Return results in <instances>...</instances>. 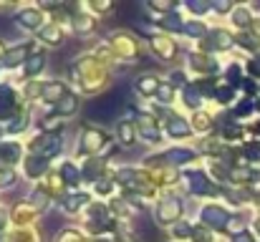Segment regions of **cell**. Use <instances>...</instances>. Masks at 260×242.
Wrapping results in <instances>:
<instances>
[{
    "label": "cell",
    "mask_w": 260,
    "mask_h": 242,
    "mask_svg": "<svg viewBox=\"0 0 260 242\" xmlns=\"http://www.w3.org/2000/svg\"><path fill=\"white\" fill-rule=\"evenodd\" d=\"M43 66H46V58H43V53H36V56L28 61V66H25V74H28V76H36V74H38Z\"/></svg>",
    "instance_id": "8"
},
{
    "label": "cell",
    "mask_w": 260,
    "mask_h": 242,
    "mask_svg": "<svg viewBox=\"0 0 260 242\" xmlns=\"http://www.w3.org/2000/svg\"><path fill=\"white\" fill-rule=\"evenodd\" d=\"M13 182H15V177H13V171H5V174L0 171V187H10Z\"/></svg>",
    "instance_id": "24"
},
{
    "label": "cell",
    "mask_w": 260,
    "mask_h": 242,
    "mask_svg": "<svg viewBox=\"0 0 260 242\" xmlns=\"http://www.w3.org/2000/svg\"><path fill=\"white\" fill-rule=\"evenodd\" d=\"M240 43H243V46H245V48H255V46H258V43H255V38H253V36H243V41H240Z\"/></svg>",
    "instance_id": "27"
},
{
    "label": "cell",
    "mask_w": 260,
    "mask_h": 242,
    "mask_svg": "<svg viewBox=\"0 0 260 242\" xmlns=\"http://www.w3.org/2000/svg\"><path fill=\"white\" fill-rule=\"evenodd\" d=\"M182 79H184V74H179V71H174V74H172V83H174V86H182Z\"/></svg>",
    "instance_id": "28"
},
{
    "label": "cell",
    "mask_w": 260,
    "mask_h": 242,
    "mask_svg": "<svg viewBox=\"0 0 260 242\" xmlns=\"http://www.w3.org/2000/svg\"><path fill=\"white\" fill-rule=\"evenodd\" d=\"M18 20H20V25H23L25 30H36V28L41 25V13H38V10H23V13L18 15Z\"/></svg>",
    "instance_id": "5"
},
{
    "label": "cell",
    "mask_w": 260,
    "mask_h": 242,
    "mask_svg": "<svg viewBox=\"0 0 260 242\" xmlns=\"http://www.w3.org/2000/svg\"><path fill=\"white\" fill-rule=\"evenodd\" d=\"M165 28H170V30H184V23H179V18L177 15H170V18H165V23H162Z\"/></svg>",
    "instance_id": "19"
},
{
    "label": "cell",
    "mask_w": 260,
    "mask_h": 242,
    "mask_svg": "<svg viewBox=\"0 0 260 242\" xmlns=\"http://www.w3.org/2000/svg\"><path fill=\"white\" fill-rule=\"evenodd\" d=\"M66 202H69V204H63V207H66L69 212H76V210L81 207V202H88V197L86 194H76V197H69Z\"/></svg>",
    "instance_id": "15"
},
{
    "label": "cell",
    "mask_w": 260,
    "mask_h": 242,
    "mask_svg": "<svg viewBox=\"0 0 260 242\" xmlns=\"http://www.w3.org/2000/svg\"><path fill=\"white\" fill-rule=\"evenodd\" d=\"M215 8H217V10H220V13H225V10H230V3H217V5H215Z\"/></svg>",
    "instance_id": "32"
},
{
    "label": "cell",
    "mask_w": 260,
    "mask_h": 242,
    "mask_svg": "<svg viewBox=\"0 0 260 242\" xmlns=\"http://www.w3.org/2000/svg\"><path fill=\"white\" fill-rule=\"evenodd\" d=\"M119 139H121L124 144H134V126L126 124V121H121V124H119Z\"/></svg>",
    "instance_id": "10"
},
{
    "label": "cell",
    "mask_w": 260,
    "mask_h": 242,
    "mask_svg": "<svg viewBox=\"0 0 260 242\" xmlns=\"http://www.w3.org/2000/svg\"><path fill=\"white\" fill-rule=\"evenodd\" d=\"M167 131H170L172 136H187V134H189V126H187V121H182V119L174 116L172 121L167 124Z\"/></svg>",
    "instance_id": "7"
},
{
    "label": "cell",
    "mask_w": 260,
    "mask_h": 242,
    "mask_svg": "<svg viewBox=\"0 0 260 242\" xmlns=\"http://www.w3.org/2000/svg\"><path fill=\"white\" fill-rule=\"evenodd\" d=\"M33 164H28V174L30 177H36L38 171H43V169H48V161H46V157H33Z\"/></svg>",
    "instance_id": "13"
},
{
    "label": "cell",
    "mask_w": 260,
    "mask_h": 242,
    "mask_svg": "<svg viewBox=\"0 0 260 242\" xmlns=\"http://www.w3.org/2000/svg\"><path fill=\"white\" fill-rule=\"evenodd\" d=\"M99 192H101V194H109V192H111V182H106V184H99Z\"/></svg>",
    "instance_id": "30"
},
{
    "label": "cell",
    "mask_w": 260,
    "mask_h": 242,
    "mask_svg": "<svg viewBox=\"0 0 260 242\" xmlns=\"http://www.w3.org/2000/svg\"><path fill=\"white\" fill-rule=\"evenodd\" d=\"M248 154H250L253 159H260V147H250V149H248Z\"/></svg>",
    "instance_id": "31"
},
{
    "label": "cell",
    "mask_w": 260,
    "mask_h": 242,
    "mask_svg": "<svg viewBox=\"0 0 260 242\" xmlns=\"http://www.w3.org/2000/svg\"><path fill=\"white\" fill-rule=\"evenodd\" d=\"M76 106H79L76 98H74V96H66V98L58 101V114H61V116H71V114L76 111Z\"/></svg>",
    "instance_id": "9"
},
{
    "label": "cell",
    "mask_w": 260,
    "mask_h": 242,
    "mask_svg": "<svg viewBox=\"0 0 260 242\" xmlns=\"http://www.w3.org/2000/svg\"><path fill=\"white\" fill-rule=\"evenodd\" d=\"M28 43L25 46H15V48H10V51H5V56H3V66L5 68H15L20 61H25V56H28Z\"/></svg>",
    "instance_id": "3"
},
{
    "label": "cell",
    "mask_w": 260,
    "mask_h": 242,
    "mask_svg": "<svg viewBox=\"0 0 260 242\" xmlns=\"http://www.w3.org/2000/svg\"><path fill=\"white\" fill-rule=\"evenodd\" d=\"M200 98H202V96H200V91H197V88H192V86H189V88H184V103H187V106L197 109V106H200Z\"/></svg>",
    "instance_id": "12"
},
{
    "label": "cell",
    "mask_w": 260,
    "mask_h": 242,
    "mask_svg": "<svg viewBox=\"0 0 260 242\" xmlns=\"http://www.w3.org/2000/svg\"><path fill=\"white\" fill-rule=\"evenodd\" d=\"M202 220H205V225L212 227V230H225V227H228V212H225L222 207H217V204H207V207L202 210Z\"/></svg>",
    "instance_id": "1"
},
{
    "label": "cell",
    "mask_w": 260,
    "mask_h": 242,
    "mask_svg": "<svg viewBox=\"0 0 260 242\" xmlns=\"http://www.w3.org/2000/svg\"><path fill=\"white\" fill-rule=\"evenodd\" d=\"M66 96H69V93H66V86H63L61 81H53V83L43 86V98L51 101V103H58V101L66 98Z\"/></svg>",
    "instance_id": "4"
},
{
    "label": "cell",
    "mask_w": 260,
    "mask_h": 242,
    "mask_svg": "<svg viewBox=\"0 0 260 242\" xmlns=\"http://www.w3.org/2000/svg\"><path fill=\"white\" fill-rule=\"evenodd\" d=\"M212 38H217V41H215V46H217V48L230 46V36H228V33H222V30H215V33H212Z\"/></svg>",
    "instance_id": "20"
},
{
    "label": "cell",
    "mask_w": 260,
    "mask_h": 242,
    "mask_svg": "<svg viewBox=\"0 0 260 242\" xmlns=\"http://www.w3.org/2000/svg\"><path fill=\"white\" fill-rule=\"evenodd\" d=\"M137 88L144 93V96H152V93H159V81L154 79V76H142V79L137 81Z\"/></svg>",
    "instance_id": "6"
},
{
    "label": "cell",
    "mask_w": 260,
    "mask_h": 242,
    "mask_svg": "<svg viewBox=\"0 0 260 242\" xmlns=\"http://www.w3.org/2000/svg\"><path fill=\"white\" fill-rule=\"evenodd\" d=\"M56 126H58V124H56L53 119H48V121H43V129H56Z\"/></svg>",
    "instance_id": "34"
},
{
    "label": "cell",
    "mask_w": 260,
    "mask_h": 242,
    "mask_svg": "<svg viewBox=\"0 0 260 242\" xmlns=\"http://www.w3.org/2000/svg\"><path fill=\"white\" fill-rule=\"evenodd\" d=\"M248 23H250V13H245V8H238V10H235V25L245 28Z\"/></svg>",
    "instance_id": "18"
},
{
    "label": "cell",
    "mask_w": 260,
    "mask_h": 242,
    "mask_svg": "<svg viewBox=\"0 0 260 242\" xmlns=\"http://www.w3.org/2000/svg\"><path fill=\"white\" fill-rule=\"evenodd\" d=\"M159 98H162V103H170L172 101V91L170 88H159Z\"/></svg>",
    "instance_id": "25"
},
{
    "label": "cell",
    "mask_w": 260,
    "mask_h": 242,
    "mask_svg": "<svg viewBox=\"0 0 260 242\" xmlns=\"http://www.w3.org/2000/svg\"><path fill=\"white\" fill-rule=\"evenodd\" d=\"M48 38V43H58L61 41V30L58 28H48V30H43V41Z\"/></svg>",
    "instance_id": "21"
},
{
    "label": "cell",
    "mask_w": 260,
    "mask_h": 242,
    "mask_svg": "<svg viewBox=\"0 0 260 242\" xmlns=\"http://www.w3.org/2000/svg\"><path fill=\"white\" fill-rule=\"evenodd\" d=\"M187 10H192V13H207L210 5L207 3H187Z\"/></svg>",
    "instance_id": "22"
},
{
    "label": "cell",
    "mask_w": 260,
    "mask_h": 242,
    "mask_svg": "<svg viewBox=\"0 0 260 242\" xmlns=\"http://www.w3.org/2000/svg\"><path fill=\"white\" fill-rule=\"evenodd\" d=\"M18 154H20V147L18 144H3L0 147V157L3 159L8 157V161H18Z\"/></svg>",
    "instance_id": "11"
},
{
    "label": "cell",
    "mask_w": 260,
    "mask_h": 242,
    "mask_svg": "<svg viewBox=\"0 0 260 242\" xmlns=\"http://www.w3.org/2000/svg\"><path fill=\"white\" fill-rule=\"evenodd\" d=\"M179 215H182V202H179L177 197H167V199H162V204H159V210H157L159 222H174Z\"/></svg>",
    "instance_id": "2"
},
{
    "label": "cell",
    "mask_w": 260,
    "mask_h": 242,
    "mask_svg": "<svg viewBox=\"0 0 260 242\" xmlns=\"http://www.w3.org/2000/svg\"><path fill=\"white\" fill-rule=\"evenodd\" d=\"M235 242H253V237H250L248 232H240V235L235 237Z\"/></svg>",
    "instance_id": "29"
},
{
    "label": "cell",
    "mask_w": 260,
    "mask_h": 242,
    "mask_svg": "<svg viewBox=\"0 0 260 242\" xmlns=\"http://www.w3.org/2000/svg\"><path fill=\"white\" fill-rule=\"evenodd\" d=\"M61 171H63V177L69 179V184H71V187H76V184H79V174H76V169H74L71 164H63V169H61Z\"/></svg>",
    "instance_id": "17"
},
{
    "label": "cell",
    "mask_w": 260,
    "mask_h": 242,
    "mask_svg": "<svg viewBox=\"0 0 260 242\" xmlns=\"http://www.w3.org/2000/svg\"><path fill=\"white\" fill-rule=\"evenodd\" d=\"M177 235H179V237H189V235H192V227H189V225H179V227H177Z\"/></svg>",
    "instance_id": "26"
},
{
    "label": "cell",
    "mask_w": 260,
    "mask_h": 242,
    "mask_svg": "<svg viewBox=\"0 0 260 242\" xmlns=\"http://www.w3.org/2000/svg\"><path fill=\"white\" fill-rule=\"evenodd\" d=\"M184 33H189V36H205L207 30H205V25L202 23H184Z\"/></svg>",
    "instance_id": "16"
},
{
    "label": "cell",
    "mask_w": 260,
    "mask_h": 242,
    "mask_svg": "<svg viewBox=\"0 0 260 242\" xmlns=\"http://www.w3.org/2000/svg\"><path fill=\"white\" fill-rule=\"evenodd\" d=\"M147 121H149V119H147ZM147 121L142 124V136L149 139V142H159V131H157L152 124H147Z\"/></svg>",
    "instance_id": "14"
},
{
    "label": "cell",
    "mask_w": 260,
    "mask_h": 242,
    "mask_svg": "<svg viewBox=\"0 0 260 242\" xmlns=\"http://www.w3.org/2000/svg\"><path fill=\"white\" fill-rule=\"evenodd\" d=\"M250 109H253V106H250V103H243V106H240V109H238V114H250Z\"/></svg>",
    "instance_id": "33"
},
{
    "label": "cell",
    "mask_w": 260,
    "mask_h": 242,
    "mask_svg": "<svg viewBox=\"0 0 260 242\" xmlns=\"http://www.w3.org/2000/svg\"><path fill=\"white\" fill-rule=\"evenodd\" d=\"M215 96L220 98V103H228V101L233 98V91H230V88H220V91H217Z\"/></svg>",
    "instance_id": "23"
}]
</instances>
